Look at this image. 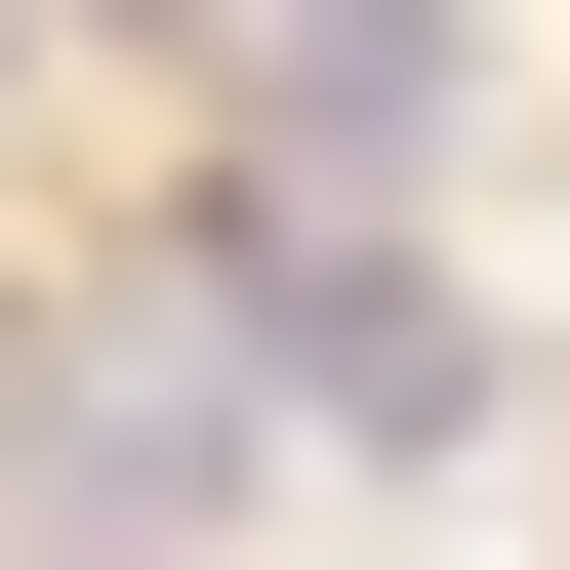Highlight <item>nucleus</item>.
<instances>
[{"label":"nucleus","mask_w":570,"mask_h":570,"mask_svg":"<svg viewBox=\"0 0 570 570\" xmlns=\"http://www.w3.org/2000/svg\"><path fill=\"white\" fill-rule=\"evenodd\" d=\"M0 489H41L82 570H164L204 489H245V407H204V285H164V326H41V367H0Z\"/></svg>","instance_id":"2"},{"label":"nucleus","mask_w":570,"mask_h":570,"mask_svg":"<svg viewBox=\"0 0 570 570\" xmlns=\"http://www.w3.org/2000/svg\"><path fill=\"white\" fill-rule=\"evenodd\" d=\"M164 285H204V367H285L326 449H489V326H449L407 245H367V204H204Z\"/></svg>","instance_id":"1"},{"label":"nucleus","mask_w":570,"mask_h":570,"mask_svg":"<svg viewBox=\"0 0 570 570\" xmlns=\"http://www.w3.org/2000/svg\"><path fill=\"white\" fill-rule=\"evenodd\" d=\"M489 122V0H245V204H367Z\"/></svg>","instance_id":"3"},{"label":"nucleus","mask_w":570,"mask_h":570,"mask_svg":"<svg viewBox=\"0 0 570 570\" xmlns=\"http://www.w3.org/2000/svg\"><path fill=\"white\" fill-rule=\"evenodd\" d=\"M82 41H204V0H82Z\"/></svg>","instance_id":"4"}]
</instances>
